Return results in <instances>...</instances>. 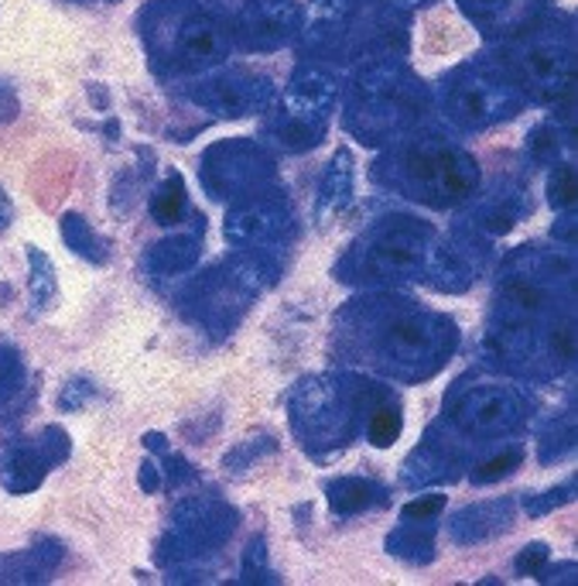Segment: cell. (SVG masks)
<instances>
[{"instance_id": "6da1fadb", "label": "cell", "mask_w": 578, "mask_h": 586, "mask_svg": "<svg viewBox=\"0 0 578 586\" xmlns=\"http://www.w3.org/2000/svg\"><path fill=\"white\" fill-rule=\"evenodd\" d=\"M411 176L418 182L431 186L435 192L456 196V199L469 192V172L445 151H418V155H411Z\"/></svg>"}, {"instance_id": "ba28073f", "label": "cell", "mask_w": 578, "mask_h": 586, "mask_svg": "<svg viewBox=\"0 0 578 586\" xmlns=\"http://www.w3.org/2000/svg\"><path fill=\"white\" fill-rule=\"evenodd\" d=\"M510 299L520 309H538L541 306V291L534 288V285H510Z\"/></svg>"}, {"instance_id": "7c38bea8", "label": "cell", "mask_w": 578, "mask_h": 586, "mask_svg": "<svg viewBox=\"0 0 578 586\" xmlns=\"http://www.w3.org/2000/svg\"><path fill=\"white\" fill-rule=\"evenodd\" d=\"M466 8L479 14H494L497 8H504V0H466Z\"/></svg>"}, {"instance_id": "30bf717a", "label": "cell", "mask_w": 578, "mask_h": 586, "mask_svg": "<svg viewBox=\"0 0 578 586\" xmlns=\"http://www.w3.org/2000/svg\"><path fill=\"white\" fill-rule=\"evenodd\" d=\"M441 505H445V500L435 494V497H428V500H415V505H408L405 511H408V518H425V515H435V511H441Z\"/></svg>"}, {"instance_id": "8992f818", "label": "cell", "mask_w": 578, "mask_h": 586, "mask_svg": "<svg viewBox=\"0 0 578 586\" xmlns=\"http://www.w3.org/2000/svg\"><path fill=\"white\" fill-rule=\"evenodd\" d=\"M397 433H400V418L393 411H377L370 418V439L377 446H390L397 439Z\"/></svg>"}, {"instance_id": "9c48e42d", "label": "cell", "mask_w": 578, "mask_h": 586, "mask_svg": "<svg viewBox=\"0 0 578 586\" xmlns=\"http://www.w3.org/2000/svg\"><path fill=\"white\" fill-rule=\"evenodd\" d=\"M517 453H510V456H497L494 464H486V470H479V480H497V477H504V474H510L514 467H517Z\"/></svg>"}, {"instance_id": "5b68a950", "label": "cell", "mask_w": 578, "mask_h": 586, "mask_svg": "<svg viewBox=\"0 0 578 586\" xmlns=\"http://www.w3.org/2000/svg\"><path fill=\"white\" fill-rule=\"evenodd\" d=\"M212 49H216L212 28L202 24V21H189L186 31H182V52H186L189 59H206V56H212Z\"/></svg>"}, {"instance_id": "3957f363", "label": "cell", "mask_w": 578, "mask_h": 586, "mask_svg": "<svg viewBox=\"0 0 578 586\" xmlns=\"http://www.w3.org/2000/svg\"><path fill=\"white\" fill-rule=\"evenodd\" d=\"M387 344L400 357H418L428 347V332L421 322H393L387 332Z\"/></svg>"}, {"instance_id": "7a4b0ae2", "label": "cell", "mask_w": 578, "mask_h": 586, "mask_svg": "<svg viewBox=\"0 0 578 586\" xmlns=\"http://www.w3.org/2000/svg\"><path fill=\"white\" fill-rule=\"evenodd\" d=\"M561 66H565V56L558 49H530L527 52V72L534 82H541V87H558L561 82Z\"/></svg>"}, {"instance_id": "8fae6325", "label": "cell", "mask_w": 578, "mask_h": 586, "mask_svg": "<svg viewBox=\"0 0 578 586\" xmlns=\"http://www.w3.org/2000/svg\"><path fill=\"white\" fill-rule=\"evenodd\" d=\"M555 347H558L561 357H571V354H575V337H571V329H568V326L555 332Z\"/></svg>"}, {"instance_id": "52a82bcc", "label": "cell", "mask_w": 578, "mask_h": 586, "mask_svg": "<svg viewBox=\"0 0 578 586\" xmlns=\"http://www.w3.org/2000/svg\"><path fill=\"white\" fill-rule=\"evenodd\" d=\"M155 213H158V220H161V224L178 220V213H182V186L171 182V186L165 189V196L155 202Z\"/></svg>"}, {"instance_id": "277c9868", "label": "cell", "mask_w": 578, "mask_h": 586, "mask_svg": "<svg viewBox=\"0 0 578 586\" xmlns=\"http://www.w3.org/2000/svg\"><path fill=\"white\" fill-rule=\"evenodd\" d=\"M500 97L482 87V82H469V87L462 90V110L476 120H489V117H497L500 113Z\"/></svg>"}]
</instances>
